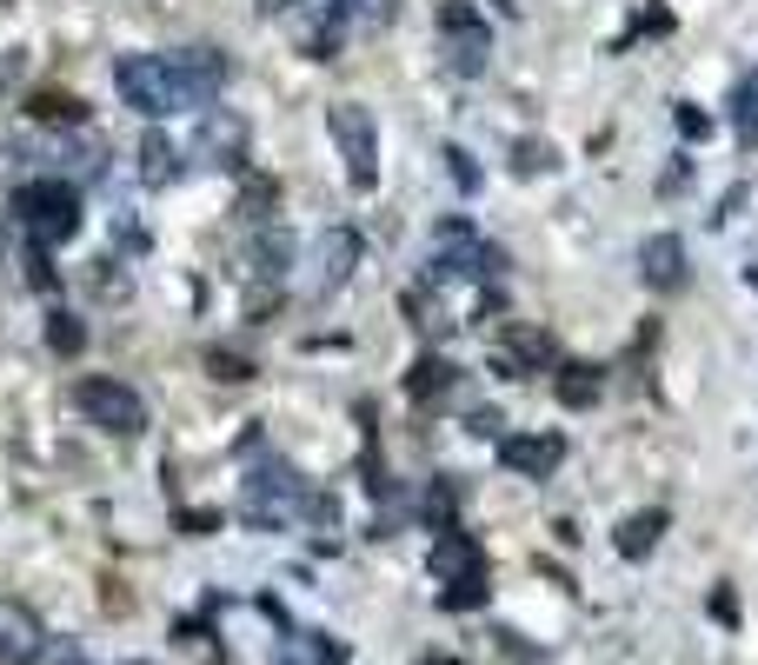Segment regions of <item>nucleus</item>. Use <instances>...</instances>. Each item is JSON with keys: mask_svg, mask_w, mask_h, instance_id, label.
<instances>
[{"mask_svg": "<svg viewBox=\"0 0 758 665\" xmlns=\"http://www.w3.org/2000/svg\"><path fill=\"white\" fill-rule=\"evenodd\" d=\"M113 87H120V100H127L133 113H146V120H166V113H186V107H193L173 53H127V60L113 67Z\"/></svg>", "mask_w": 758, "mask_h": 665, "instance_id": "f257e3e1", "label": "nucleus"}, {"mask_svg": "<svg viewBox=\"0 0 758 665\" xmlns=\"http://www.w3.org/2000/svg\"><path fill=\"white\" fill-rule=\"evenodd\" d=\"M13 220H20V233L33 240V246H60V240H73V226H80V193H73V180H20L13 187Z\"/></svg>", "mask_w": 758, "mask_h": 665, "instance_id": "f03ea898", "label": "nucleus"}, {"mask_svg": "<svg viewBox=\"0 0 758 665\" xmlns=\"http://www.w3.org/2000/svg\"><path fill=\"white\" fill-rule=\"evenodd\" d=\"M73 406L87 413V426H100V433H146V400L127 386V380H107V373H87V380H73Z\"/></svg>", "mask_w": 758, "mask_h": 665, "instance_id": "7ed1b4c3", "label": "nucleus"}, {"mask_svg": "<svg viewBox=\"0 0 758 665\" xmlns=\"http://www.w3.org/2000/svg\"><path fill=\"white\" fill-rule=\"evenodd\" d=\"M300 506H306V480L293 466H260L240 493V520H253V526H286Z\"/></svg>", "mask_w": 758, "mask_h": 665, "instance_id": "20e7f679", "label": "nucleus"}, {"mask_svg": "<svg viewBox=\"0 0 758 665\" xmlns=\"http://www.w3.org/2000/svg\"><path fill=\"white\" fill-rule=\"evenodd\" d=\"M333 140H340V153H346L353 187H373V180H380V133H373V113L353 107V100H340V107H333Z\"/></svg>", "mask_w": 758, "mask_h": 665, "instance_id": "39448f33", "label": "nucleus"}, {"mask_svg": "<svg viewBox=\"0 0 758 665\" xmlns=\"http://www.w3.org/2000/svg\"><path fill=\"white\" fill-rule=\"evenodd\" d=\"M200 167H240V153H246V120L233 113V107H206V120H200V133H193V147H186Z\"/></svg>", "mask_w": 758, "mask_h": 665, "instance_id": "423d86ee", "label": "nucleus"}, {"mask_svg": "<svg viewBox=\"0 0 758 665\" xmlns=\"http://www.w3.org/2000/svg\"><path fill=\"white\" fill-rule=\"evenodd\" d=\"M439 27H446V53H453V67H459V73H479V67H486V27H479L459 0L439 13Z\"/></svg>", "mask_w": 758, "mask_h": 665, "instance_id": "0eeeda50", "label": "nucleus"}, {"mask_svg": "<svg viewBox=\"0 0 758 665\" xmlns=\"http://www.w3.org/2000/svg\"><path fill=\"white\" fill-rule=\"evenodd\" d=\"M40 653H47L40 619L20 599H0V659H40Z\"/></svg>", "mask_w": 758, "mask_h": 665, "instance_id": "6e6552de", "label": "nucleus"}, {"mask_svg": "<svg viewBox=\"0 0 758 665\" xmlns=\"http://www.w3.org/2000/svg\"><path fill=\"white\" fill-rule=\"evenodd\" d=\"M313 266H320V286H340L353 266H360V233H320V246H313Z\"/></svg>", "mask_w": 758, "mask_h": 665, "instance_id": "1a4fd4ad", "label": "nucleus"}, {"mask_svg": "<svg viewBox=\"0 0 758 665\" xmlns=\"http://www.w3.org/2000/svg\"><path fill=\"white\" fill-rule=\"evenodd\" d=\"M133 173H140L146 187H166V180H180V147H173V140L153 127V133L140 140V167H133Z\"/></svg>", "mask_w": 758, "mask_h": 665, "instance_id": "9d476101", "label": "nucleus"}, {"mask_svg": "<svg viewBox=\"0 0 758 665\" xmlns=\"http://www.w3.org/2000/svg\"><path fill=\"white\" fill-rule=\"evenodd\" d=\"M639 260H646V280H653V286H679V280H686V246H679L673 233L646 240V253H639Z\"/></svg>", "mask_w": 758, "mask_h": 665, "instance_id": "9b49d317", "label": "nucleus"}, {"mask_svg": "<svg viewBox=\"0 0 758 665\" xmlns=\"http://www.w3.org/2000/svg\"><path fill=\"white\" fill-rule=\"evenodd\" d=\"M559 453H566V446H559L553 433H546V440H506V466H513V473H533V480H546V473L559 466Z\"/></svg>", "mask_w": 758, "mask_h": 665, "instance_id": "f8f14e48", "label": "nucleus"}, {"mask_svg": "<svg viewBox=\"0 0 758 665\" xmlns=\"http://www.w3.org/2000/svg\"><path fill=\"white\" fill-rule=\"evenodd\" d=\"M732 133H739L746 147H758V67L739 80V93H732Z\"/></svg>", "mask_w": 758, "mask_h": 665, "instance_id": "ddd939ff", "label": "nucleus"}, {"mask_svg": "<svg viewBox=\"0 0 758 665\" xmlns=\"http://www.w3.org/2000/svg\"><path fill=\"white\" fill-rule=\"evenodd\" d=\"M333 659H340V646L320 639V633H293V639L280 646V665H333Z\"/></svg>", "mask_w": 758, "mask_h": 665, "instance_id": "4468645a", "label": "nucleus"}, {"mask_svg": "<svg viewBox=\"0 0 758 665\" xmlns=\"http://www.w3.org/2000/svg\"><path fill=\"white\" fill-rule=\"evenodd\" d=\"M453 386V366H439V360H420V373H413V393L420 400H439Z\"/></svg>", "mask_w": 758, "mask_h": 665, "instance_id": "2eb2a0df", "label": "nucleus"}, {"mask_svg": "<svg viewBox=\"0 0 758 665\" xmlns=\"http://www.w3.org/2000/svg\"><path fill=\"white\" fill-rule=\"evenodd\" d=\"M47 340H53V353H80V340H87V326H80L73 313H53V326H47Z\"/></svg>", "mask_w": 758, "mask_h": 665, "instance_id": "dca6fc26", "label": "nucleus"}, {"mask_svg": "<svg viewBox=\"0 0 758 665\" xmlns=\"http://www.w3.org/2000/svg\"><path fill=\"white\" fill-rule=\"evenodd\" d=\"M653 533H659V513H646V520H633V526L619 533V546H633V553H646V546H653Z\"/></svg>", "mask_w": 758, "mask_h": 665, "instance_id": "f3484780", "label": "nucleus"}]
</instances>
